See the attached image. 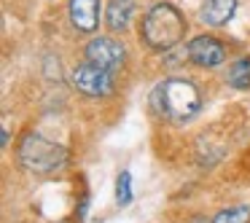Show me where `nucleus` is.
Segmentation results:
<instances>
[{"label": "nucleus", "mask_w": 250, "mask_h": 223, "mask_svg": "<svg viewBox=\"0 0 250 223\" xmlns=\"http://www.w3.org/2000/svg\"><path fill=\"white\" fill-rule=\"evenodd\" d=\"M153 108L164 119L175 121V124H186L199 113L202 94L196 89V83L188 81V78H167L153 92Z\"/></svg>", "instance_id": "1"}, {"label": "nucleus", "mask_w": 250, "mask_h": 223, "mask_svg": "<svg viewBox=\"0 0 250 223\" xmlns=\"http://www.w3.org/2000/svg\"><path fill=\"white\" fill-rule=\"evenodd\" d=\"M186 35V19L169 3H159L143 17L140 22V38L153 51H169L183 41Z\"/></svg>", "instance_id": "2"}, {"label": "nucleus", "mask_w": 250, "mask_h": 223, "mask_svg": "<svg viewBox=\"0 0 250 223\" xmlns=\"http://www.w3.org/2000/svg\"><path fill=\"white\" fill-rule=\"evenodd\" d=\"M17 156H19V164H22L27 172H35V175L57 172V169L65 167V162H67L65 145H60V142H54V140H46L38 132H27V135L19 140Z\"/></svg>", "instance_id": "3"}, {"label": "nucleus", "mask_w": 250, "mask_h": 223, "mask_svg": "<svg viewBox=\"0 0 250 223\" xmlns=\"http://www.w3.org/2000/svg\"><path fill=\"white\" fill-rule=\"evenodd\" d=\"M73 86L86 97H108L113 92V73L86 62L73 70Z\"/></svg>", "instance_id": "4"}, {"label": "nucleus", "mask_w": 250, "mask_h": 223, "mask_svg": "<svg viewBox=\"0 0 250 223\" xmlns=\"http://www.w3.org/2000/svg\"><path fill=\"white\" fill-rule=\"evenodd\" d=\"M124 57H126V51L116 38H105L103 35V38H94L92 43L86 46V60L97 67L110 70V73L124 65Z\"/></svg>", "instance_id": "5"}, {"label": "nucleus", "mask_w": 250, "mask_h": 223, "mask_svg": "<svg viewBox=\"0 0 250 223\" xmlns=\"http://www.w3.org/2000/svg\"><path fill=\"white\" fill-rule=\"evenodd\" d=\"M188 60L196 67H218L226 60V46L212 35H196L188 43Z\"/></svg>", "instance_id": "6"}, {"label": "nucleus", "mask_w": 250, "mask_h": 223, "mask_svg": "<svg viewBox=\"0 0 250 223\" xmlns=\"http://www.w3.org/2000/svg\"><path fill=\"white\" fill-rule=\"evenodd\" d=\"M70 22L78 33H94L100 24V0H70Z\"/></svg>", "instance_id": "7"}, {"label": "nucleus", "mask_w": 250, "mask_h": 223, "mask_svg": "<svg viewBox=\"0 0 250 223\" xmlns=\"http://www.w3.org/2000/svg\"><path fill=\"white\" fill-rule=\"evenodd\" d=\"M132 11H135V0H110L105 11V24L110 33H124L129 27Z\"/></svg>", "instance_id": "8"}, {"label": "nucleus", "mask_w": 250, "mask_h": 223, "mask_svg": "<svg viewBox=\"0 0 250 223\" xmlns=\"http://www.w3.org/2000/svg\"><path fill=\"white\" fill-rule=\"evenodd\" d=\"M237 11V0H207L202 8V22L210 27H223Z\"/></svg>", "instance_id": "9"}, {"label": "nucleus", "mask_w": 250, "mask_h": 223, "mask_svg": "<svg viewBox=\"0 0 250 223\" xmlns=\"http://www.w3.org/2000/svg\"><path fill=\"white\" fill-rule=\"evenodd\" d=\"M226 81L234 89H250V57H239L231 62Z\"/></svg>", "instance_id": "10"}, {"label": "nucleus", "mask_w": 250, "mask_h": 223, "mask_svg": "<svg viewBox=\"0 0 250 223\" xmlns=\"http://www.w3.org/2000/svg\"><path fill=\"white\" fill-rule=\"evenodd\" d=\"M212 223H250V207H229V210H221Z\"/></svg>", "instance_id": "11"}, {"label": "nucleus", "mask_w": 250, "mask_h": 223, "mask_svg": "<svg viewBox=\"0 0 250 223\" xmlns=\"http://www.w3.org/2000/svg\"><path fill=\"white\" fill-rule=\"evenodd\" d=\"M116 202H119V204H129L132 202V175L126 172V169L119 175V180H116Z\"/></svg>", "instance_id": "12"}]
</instances>
